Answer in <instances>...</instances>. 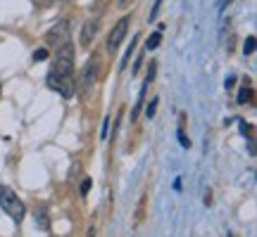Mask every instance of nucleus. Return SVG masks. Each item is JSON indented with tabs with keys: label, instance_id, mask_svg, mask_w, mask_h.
<instances>
[{
	"label": "nucleus",
	"instance_id": "f257e3e1",
	"mask_svg": "<svg viewBox=\"0 0 257 237\" xmlns=\"http://www.w3.org/2000/svg\"><path fill=\"white\" fill-rule=\"evenodd\" d=\"M46 83L50 90H55L62 98H72L76 90V78H74V48L72 40L64 43L62 48L55 50V62L50 66V72L46 76Z\"/></svg>",
	"mask_w": 257,
	"mask_h": 237
},
{
	"label": "nucleus",
	"instance_id": "f03ea898",
	"mask_svg": "<svg viewBox=\"0 0 257 237\" xmlns=\"http://www.w3.org/2000/svg\"><path fill=\"white\" fill-rule=\"evenodd\" d=\"M0 206H3V211H5L15 223H22L24 216H27L24 202L19 200L17 194H15V190H10L8 185H0Z\"/></svg>",
	"mask_w": 257,
	"mask_h": 237
},
{
	"label": "nucleus",
	"instance_id": "7ed1b4c3",
	"mask_svg": "<svg viewBox=\"0 0 257 237\" xmlns=\"http://www.w3.org/2000/svg\"><path fill=\"white\" fill-rule=\"evenodd\" d=\"M98 78H100V60L93 55L91 60H88V64L83 66L81 78H79V90H81L83 98H88V95H91V90L95 88Z\"/></svg>",
	"mask_w": 257,
	"mask_h": 237
},
{
	"label": "nucleus",
	"instance_id": "20e7f679",
	"mask_svg": "<svg viewBox=\"0 0 257 237\" xmlns=\"http://www.w3.org/2000/svg\"><path fill=\"white\" fill-rule=\"evenodd\" d=\"M128 24H131V17H121L114 26H112L110 31V36H107V52H117L121 46V40H124V36H126V31H128Z\"/></svg>",
	"mask_w": 257,
	"mask_h": 237
},
{
	"label": "nucleus",
	"instance_id": "39448f33",
	"mask_svg": "<svg viewBox=\"0 0 257 237\" xmlns=\"http://www.w3.org/2000/svg\"><path fill=\"white\" fill-rule=\"evenodd\" d=\"M46 43L50 48H62L64 43H69V24H67V22H57L55 26L50 28V31H48L46 34Z\"/></svg>",
	"mask_w": 257,
	"mask_h": 237
},
{
	"label": "nucleus",
	"instance_id": "423d86ee",
	"mask_svg": "<svg viewBox=\"0 0 257 237\" xmlns=\"http://www.w3.org/2000/svg\"><path fill=\"white\" fill-rule=\"evenodd\" d=\"M98 28H100V19L95 17V19H88L86 24H83L81 28V46H91L93 43V38H95V34H98Z\"/></svg>",
	"mask_w": 257,
	"mask_h": 237
},
{
	"label": "nucleus",
	"instance_id": "0eeeda50",
	"mask_svg": "<svg viewBox=\"0 0 257 237\" xmlns=\"http://www.w3.org/2000/svg\"><path fill=\"white\" fill-rule=\"evenodd\" d=\"M136 40H138V34L134 36V40H131V46H128V50H126V55H124V60L119 62V69H126V62L131 60V52L136 50Z\"/></svg>",
	"mask_w": 257,
	"mask_h": 237
},
{
	"label": "nucleus",
	"instance_id": "6e6552de",
	"mask_svg": "<svg viewBox=\"0 0 257 237\" xmlns=\"http://www.w3.org/2000/svg\"><path fill=\"white\" fill-rule=\"evenodd\" d=\"M160 40H162V34L157 31V34H153V36L148 38V43H146V50H155V48L160 46Z\"/></svg>",
	"mask_w": 257,
	"mask_h": 237
},
{
	"label": "nucleus",
	"instance_id": "1a4fd4ad",
	"mask_svg": "<svg viewBox=\"0 0 257 237\" xmlns=\"http://www.w3.org/2000/svg\"><path fill=\"white\" fill-rule=\"evenodd\" d=\"M252 100V88H243V90L238 92V102L240 104H245V102Z\"/></svg>",
	"mask_w": 257,
	"mask_h": 237
},
{
	"label": "nucleus",
	"instance_id": "9d476101",
	"mask_svg": "<svg viewBox=\"0 0 257 237\" xmlns=\"http://www.w3.org/2000/svg\"><path fill=\"white\" fill-rule=\"evenodd\" d=\"M176 136H179V142H181V147H191V140L186 138L184 128H179V130H176Z\"/></svg>",
	"mask_w": 257,
	"mask_h": 237
},
{
	"label": "nucleus",
	"instance_id": "9b49d317",
	"mask_svg": "<svg viewBox=\"0 0 257 237\" xmlns=\"http://www.w3.org/2000/svg\"><path fill=\"white\" fill-rule=\"evenodd\" d=\"M252 50H255V38L250 36L248 40H245V46H243V52H245V55H250Z\"/></svg>",
	"mask_w": 257,
	"mask_h": 237
},
{
	"label": "nucleus",
	"instance_id": "f8f14e48",
	"mask_svg": "<svg viewBox=\"0 0 257 237\" xmlns=\"http://www.w3.org/2000/svg\"><path fill=\"white\" fill-rule=\"evenodd\" d=\"M38 223H41V228H43V230L50 228V226H48V218H46V211H43V209L38 211Z\"/></svg>",
	"mask_w": 257,
	"mask_h": 237
},
{
	"label": "nucleus",
	"instance_id": "ddd939ff",
	"mask_svg": "<svg viewBox=\"0 0 257 237\" xmlns=\"http://www.w3.org/2000/svg\"><path fill=\"white\" fill-rule=\"evenodd\" d=\"M155 110H157V100H153L150 104H148V110H146L148 118H153V116H155Z\"/></svg>",
	"mask_w": 257,
	"mask_h": 237
},
{
	"label": "nucleus",
	"instance_id": "4468645a",
	"mask_svg": "<svg viewBox=\"0 0 257 237\" xmlns=\"http://www.w3.org/2000/svg\"><path fill=\"white\" fill-rule=\"evenodd\" d=\"M46 57H48V48H41V50L34 52V60H46Z\"/></svg>",
	"mask_w": 257,
	"mask_h": 237
},
{
	"label": "nucleus",
	"instance_id": "2eb2a0df",
	"mask_svg": "<svg viewBox=\"0 0 257 237\" xmlns=\"http://www.w3.org/2000/svg\"><path fill=\"white\" fill-rule=\"evenodd\" d=\"M136 0H117V8H121V10H126V8H131Z\"/></svg>",
	"mask_w": 257,
	"mask_h": 237
},
{
	"label": "nucleus",
	"instance_id": "dca6fc26",
	"mask_svg": "<svg viewBox=\"0 0 257 237\" xmlns=\"http://www.w3.org/2000/svg\"><path fill=\"white\" fill-rule=\"evenodd\" d=\"M160 5H162V0H155V8H153V12H150V19H155L157 14H160Z\"/></svg>",
	"mask_w": 257,
	"mask_h": 237
},
{
	"label": "nucleus",
	"instance_id": "f3484780",
	"mask_svg": "<svg viewBox=\"0 0 257 237\" xmlns=\"http://www.w3.org/2000/svg\"><path fill=\"white\" fill-rule=\"evenodd\" d=\"M88 190H91V178H86V180L81 182V194H86Z\"/></svg>",
	"mask_w": 257,
	"mask_h": 237
},
{
	"label": "nucleus",
	"instance_id": "a211bd4d",
	"mask_svg": "<svg viewBox=\"0 0 257 237\" xmlns=\"http://www.w3.org/2000/svg\"><path fill=\"white\" fill-rule=\"evenodd\" d=\"M107 128H110V118H105V124H102V140H107Z\"/></svg>",
	"mask_w": 257,
	"mask_h": 237
},
{
	"label": "nucleus",
	"instance_id": "6ab92c4d",
	"mask_svg": "<svg viewBox=\"0 0 257 237\" xmlns=\"http://www.w3.org/2000/svg\"><path fill=\"white\" fill-rule=\"evenodd\" d=\"M0 92H3V88H0Z\"/></svg>",
	"mask_w": 257,
	"mask_h": 237
}]
</instances>
